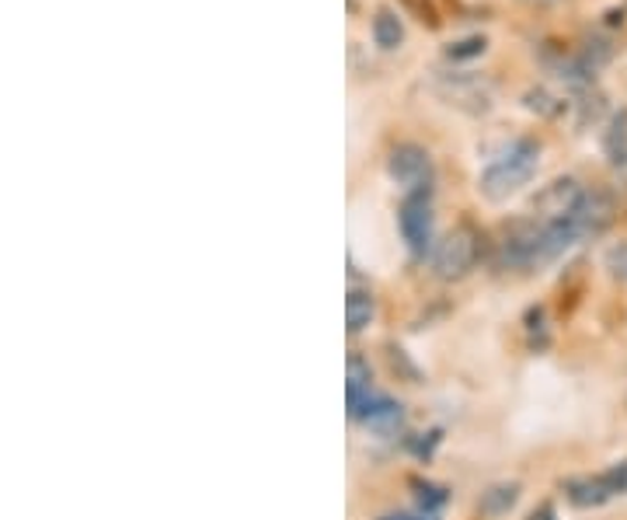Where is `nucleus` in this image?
<instances>
[{
	"mask_svg": "<svg viewBox=\"0 0 627 520\" xmlns=\"http://www.w3.org/2000/svg\"><path fill=\"white\" fill-rule=\"evenodd\" d=\"M541 155H544V147L533 137H520V140L506 144L499 155L481 168L478 192L488 203L512 200L517 192H523L533 182L536 168H541Z\"/></svg>",
	"mask_w": 627,
	"mask_h": 520,
	"instance_id": "1",
	"label": "nucleus"
},
{
	"mask_svg": "<svg viewBox=\"0 0 627 520\" xmlns=\"http://www.w3.org/2000/svg\"><path fill=\"white\" fill-rule=\"evenodd\" d=\"M481 252H485L481 231L475 224H457L450 234H443L436 242L429 266H433L436 279H443V284H457V279H464V276H470L478 269Z\"/></svg>",
	"mask_w": 627,
	"mask_h": 520,
	"instance_id": "2",
	"label": "nucleus"
},
{
	"mask_svg": "<svg viewBox=\"0 0 627 520\" xmlns=\"http://www.w3.org/2000/svg\"><path fill=\"white\" fill-rule=\"evenodd\" d=\"M397 231L405 242L412 263H425L433 258L436 248V213H433V185L405 192V200L397 206Z\"/></svg>",
	"mask_w": 627,
	"mask_h": 520,
	"instance_id": "3",
	"label": "nucleus"
},
{
	"mask_svg": "<svg viewBox=\"0 0 627 520\" xmlns=\"http://www.w3.org/2000/svg\"><path fill=\"white\" fill-rule=\"evenodd\" d=\"M433 92L446 105L460 108L467 116H485V113H491V105H496V84L481 74H457V71L436 74Z\"/></svg>",
	"mask_w": 627,
	"mask_h": 520,
	"instance_id": "4",
	"label": "nucleus"
},
{
	"mask_svg": "<svg viewBox=\"0 0 627 520\" xmlns=\"http://www.w3.org/2000/svg\"><path fill=\"white\" fill-rule=\"evenodd\" d=\"M562 489H565V500L578 510L607 507L617 496H627V461H617L596 475H575Z\"/></svg>",
	"mask_w": 627,
	"mask_h": 520,
	"instance_id": "5",
	"label": "nucleus"
},
{
	"mask_svg": "<svg viewBox=\"0 0 627 520\" xmlns=\"http://www.w3.org/2000/svg\"><path fill=\"white\" fill-rule=\"evenodd\" d=\"M589 185H582L578 179H554L536 192V200L530 203V216L536 224H562L578 210L582 197H586Z\"/></svg>",
	"mask_w": 627,
	"mask_h": 520,
	"instance_id": "6",
	"label": "nucleus"
},
{
	"mask_svg": "<svg viewBox=\"0 0 627 520\" xmlns=\"http://www.w3.org/2000/svg\"><path fill=\"white\" fill-rule=\"evenodd\" d=\"M387 176L405 192L433 185V155L422 144H397L387 158Z\"/></svg>",
	"mask_w": 627,
	"mask_h": 520,
	"instance_id": "7",
	"label": "nucleus"
},
{
	"mask_svg": "<svg viewBox=\"0 0 627 520\" xmlns=\"http://www.w3.org/2000/svg\"><path fill=\"white\" fill-rule=\"evenodd\" d=\"M373 318H376V297L363 279L352 273L349 290H346V329H349V336L366 332L373 325Z\"/></svg>",
	"mask_w": 627,
	"mask_h": 520,
	"instance_id": "8",
	"label": "nucleus"
},
{
	"mask_svg": "<svg viewBox=\"0 0 627 520\" xmlns=\"http://www.w3.org/2000/svg\"><path fill=\"white\" fill-rule=\"evenodd\" d=\"M376 395L373 388V371L363 357H349V378H346V408H349V420L355 423L363 413V405Z\"/></svg>",
	"mask_w": 627,
	"mask_h": 520,
	"instance_id": "9",
	"label": "nucleus"
},
{
	"mask_svg": "<svg viewBox=\"0 0 627 520\" xmlns=\"http://www.w3.org/2000/svg\"><path fill=\"white\" fill-rule=\"evenodd\" d=\"M355 423H363L376 433H384V437H391V433H397L401 426H405V408H401V402H394L391 395L376 392L366 405Z\"/></svg>",
	"mask_w": 627,
	"mask_h": 520,
	"instance_id": "10",
	"label": "nucleus"
},
{
	"mask_svg": "<svg viewBox=\"0 0 627 520\" xmlns=\"http://www.w3.org/2000/svg\"><path fill=\"white\" fill-rule=\"evenodd\" d=\"M603 158L620 179H627V108H620L603 129Z\"/></svg>",
	"mask_w": 627,
	"mask_h": 520,
	"instance_id": "11",
	"label": "nucleus"
},
{
	"mask_svg": "<svg viewBox=\"0 0 627 520\" xmlns=\"http://www.w3.org/2000/svg\"><path fill=\"white\" fill-rule=\"evenodd\" d=\"M373 46L384 50V53H394V50L405 46V21L397 18V11L380 8L373 14Z\"/></svg>",
	"mask_w": 627,
	"mask_h": 520,
	"instance_id": "12",
	"label": "nucleus"
},
{
	"mask_svg": "<svg viewBox=\"0 0 627 520\" xmlns=\"http://www.w3.org/2000/svg\"><path fill=\"white\" fill-rule=\"evenodd\" d=\"M517 503H520V482H496L481 492L478 510L485 517H506Z\"/></svg>",
	"mask_w": 627,
	"mask_h": 520,
	"instance_id": "13",
	"label": "nucleus"
},
{
	"mask_svg": "<svg viewBox=\"0 0 627 520\" xmlns=\"http://www.w3.org/2000/svg\"><path fill=\"white\" fill-rule=\"evenodd\" d=\"M523 105L530 108V113L544 116V119H562L568 108H572V102H565L562 95H551L548 88H530L523 95Z\"/></svg>",
	"mask_w": 627,
	"mask_h": 520,
	"instance_id": "14",
	"label": "nucleus"
},
{
	"mask_svg": "<svg viewBox=\"0 0 627 520\" xmlns=\"http://www.w3.org/2000/svg\"><path fill=\"white\" fill-rule=\"evenodd\" d=\"M412 492H415L418 510H425V513H439L446 503H450V489L436 486L429 479H412Z\"/></svg>",
	"mask_w": 627,
	"mask_h": 520,
	"instance_id": "15",
	"label": "nucleus"
},
{
	"mask_svg": "<svg viewBox=\"0 0 627 520\" xmlns=\"http://www.w3.org/2000/svg\"><path fill=\"white\" fill-rule=\"evenodd\" d=\"M443 53H446V60H450V63L478 60V56H485V53H488V39H485V35H464V39L450 42V46H446Z\"/></svg>",
	"mask_w": 627,
	"mask_h": 520,
	"instance_id": "16",
	"label": "nucleus"
},
{
	"mask_svg": "<svg viewBox=\"0 0 627 520\" xmlns=\"http://www.w3.org/2000/svg\"><path fill=\"white\" fill-rule=\"evenodd\" d=\"M401 8H405L415 21H422L425 29H439V11L433 0H397Z\"/></svg>",
	"mask_w": 627,
	"mask_h": 520,
	"instance_id": "17",
	"label": "nucleus"
},
{
	"mask_svg": "<svg viewBox=\"0 0 627 520\" xmlns=\"http://www.w3.org/2000/svg\"><path fill=\"white\" fill-rule=\"evenodd\" d=\"M439 429H429V433H415V437H408V450L415 454V458H433V450L439 444Z\"/></svg>",
	"mask_w": 627,
	"mask_h": 520,
	"instance_id": "18",
	"label": "nucleus"
},
{
	"mask_svg": "<svg viewBox=\"0 0 627 520\" xmlns=\"http://www.w3.org/2000/svg\"><path fill=\"white\" fill-rule=\"evenodd\" d=\"M607 269H610L617 279H627V242H620V245H614V248L607 252Z\"/></svg>",
	"mask_w": 627,
	"mask_h": 520,
	"instance_id": "19",
	"label": "nucleus"
},
{
	"mask_svg": "<svg viewBox=\"0 0 627 520\" xmlns=\"http://www.w3.org/2000/svg\"><path fill=\"white\" fill-rule=\"evenodd\" d=\"M376 520H439V513H425V510H394V513H380Z\"/></svg>",
	"mask_w": 627,
	"mask_h": 520,
	"instance_id": "20",
	"label": "nucleus"
},
{
	"mask_svg": "<svg viewBox=\"0 0 627 520\" xmlns=\"http://www.w3.org/2000/svg\"><path fill=\"white\" fill-rule=\"evenodd\" d=\"M523 4H533V8H554V4H562V0H523Z\"/></svg>",
	"mask_w": 627,
	"mask_h": 520,
	"instance_id": "21",
	"label": "nucleus"
}]
</instances>
